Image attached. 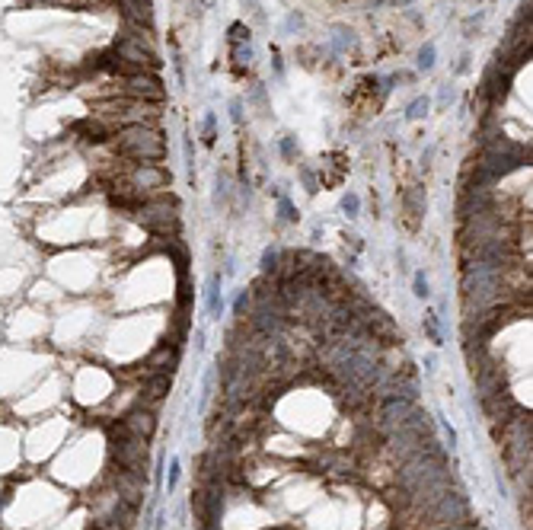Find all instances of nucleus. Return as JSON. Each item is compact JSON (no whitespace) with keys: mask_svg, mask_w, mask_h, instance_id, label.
Listing matches in <instances>:
<instances>
[{"mask_svg":"<svg viewBox=\"0 0 533 530\" xmlns=\"http://www.w3.org/2000/svg\"><path fill=\"white\" fill-rule=\"evenodd\" d=\"M109 141L115 144V150L128 160H138V163H157V160L167 157V141H163V131L157 125H125L118 128Z\"/></svg>","mask_w":533,"mask_h":530,"instance_id":"nucleus-1","label":"nucleus"},{"mask_svg":"<svg viewBox=\"0 0 533 530\" xmlns=\"http://www.w3.org/2000/svg\"><path fill=\"white\" fill-rule=\"evenodd\" d=\"M128 217L134 224H141L147 233H153V237H179V230H183L179 201L173 195H167V192H160L153 199L141 201L138 208H131Z\"/></svg>","mask_w":533,"mask_h":530,"instance_id":"nucleus-2","label":"nucleus"},{"mask_svg":"<svg viewBox=\"0 0 533 530\" xmlns=\"http://www.w3.org/2000/svg\"><path fill=\"white\" fill-rule=\"evenodd\" d=\"M109 460L122 473L147 476V441L128 435L122 422L109 425Z\"/></svg>","mask_w":533,"mask_h":530,"instance_id":"nucleus-3","label":"nucleus"},{"mask_svg":"<svg viewBox=\"0 0 533 530\" xmlns=\"http://www.w3.org/2000/svg\"><path fill=\"white\" fill-rule=\"evenodd\" d=\"M425 518H428V524H431V530L447 527V524H469V498L460 489H450Z\"/></svg>","mask_w":533,"mask_h":530,"instance_id":"nucleus-4","label":"nucleus"},{"mask_svg":"<svg viewBox=\"0 0 533 530\" xmlns=\"http://www.w3.org/2000/svg\"><path fill=\"white\" fill-rule=\"evenodd\" d=\"M122 179H125L128 185H134V189L147 192V195H160V192L173 183V173L163 170V166H157V163H134Z\"/></svg>","mask_w":533,"mask_h":530,"instance_id":"nucleus-5","label":"nucleus"},{"mask_svg":"<svg viewBox=\"0 0 533 530\" xmlns=\"http://www.w3.org/2000/svg\"><path fill=\"white\" fill-rule=\"evenodd\" d=\"M122 93L131 96V100H138V102H163L167 100V86H163V80H160L157 74H128Z\"/></svg>","mask_w":533,"mask_h":530,"instance_id":"nucleus-6","label":"nucleus"},{"mask_svg":"<svg viewBox=\"0 0 533 530\" xmlns=\"http://www.w3.org/2000/svg\"><path fill=\"white\" fill-rule=\"evenodd\" d=\"M122 425H125L128 435H134V438H141V441H150L157 435V412L147 406H138L122 419Z\"/></svg>","mask_w":533,"mask_h":530,"instance_id":"nucleus-7","label":"nucleus"},{"mask_svg":"<svg viewBox=\"0 0 533 530\" xmlns=\"http://www.w3.org/2000/svg\"><path fill=\"white\" fill-rule=\"evenodd\" d=\"M144 367L147 374H173L179 367V348L173 342H160L147 358H144Z\"/></svg>","mask_w":533,"mask_h":530,"instance_id":"nucleus-8","label":"nucleus"},{"mask_svg":"<svg viewBox=\"0 0 533 530\" xmlns=\"http://www.w3.org/2000/svg\"><path fill=\"white\" fill-rule=\"evenodd\" d=\"M144 482H147V476H138V473H115V492L122 502H128V505L141 508L144 502Z\"/></svg>","mask_w":533,"mask_h":530,"instance_id":"nucleus-9","label":"nucleus"},{"mask_svg":"<svg viewBox=\"0 0 533 530\" xmlns=\"http://www.w3.org/2000/svg\"><path fill=\"white\" fill-rule=\"evenodd\" d=\"M422 214H425V189L412 185V189L402 192V221H406L409 230H418Z\"/></svg>","mask_w":533,"mask_h":530,"instance_id":"nucleus-10","label":"nucleus"},{"mask_svg":"<svg viewBox=\"0 0 533 530\" xmlns=\"http://www.w3.org/2000/svg\"><path fill=\"white\" fill-rule=\"evenodd\" d=\"M173 374H147L144 377V399H141V406L147 403V409H153L157 412V403L163 396L169 393V387H173V381H169Z\"/></svg>","mask_w":533,"mask_h":530,"instance_id":"nucleus-11","label":"nucleus"},{"mask_svg":"<svg viewBox=\"0 0 533 530\" xmlns=\"http://www.w3.org/2000/svg\"><path fill=\"white\" fill-rule=\"evenodd\" d=\"M262 275H265V278H272V282H275L278 278V268H281V249H275V246H268L265 253H262ZM278 284V282H275Z\"/></svg>","mask_w":533,"mask_h":530,"instance_id":"nucleus-12","label":"nucleus"},{"mask_svg":"<svg viewBox=\"0 0 533 530\" xmlns=\"http://www.w3.org/2000/svg\"><path fill=\"white\" fill-rule=\"evenodd\" d=\"M208 313H211V320L221 316V275L217 272L208 278Z\"/></svg>","mask_w":533,"mask_h":530,"instance_id":"nucleus-13","label":"nucleus"},{"mask_svg":"<svg viewBox=\"0 0 533 530\" xmlns=\"http://www.w3.org/2000/svg\"><path fill=\"white\" fill-rule=\"evenodd\" d=\"M428 109H431V100H428V96H418V100H412V102H409L406 118H409V122H415V118L428 116Z\"/></svg>","mask_w":533,"mask_h":530,"instance_id":"nucleus-14","label":"nucleus"},{"mask_svg":"<svg viewBox=\"0 0 533 530\" xmlns=\"http://www.w3.org/2000/svg\"><path fill=\"white\" fill-rule=\"evenodd\" d=\"M250 307H252V294H250V291H240V294H236V300H234V316H236V320H243V316L250 313Z\"/></svg>","mask_w":533,"mask_h":530,"instance_id":"nucleus-15","label":"nucleus"},{"mask_svg":"<svg viewBox=\"0 0 533 530\" xmlns=\"http://www.w3.org/2000/svg\"><path fill=\"white\" fill-rule=\"evenodd\" d=\"M434 55H438V51H434V45L428 42L425 48L418 51V61H415V64H418V71H431V67H434Z\"/></svg>","mask_w":533,"mask_h":530,"instance_id":"nucleus-16","label":"nucleus"},{"mask_svg":"<svg viewBox=\"0 0 533 530\" xmlns=\"http://www.w3.org/2000/svg\"><path fill=\"white\" fill-rule=\"evenodd\" d=\"M358 208H361V201L355 192H345V195H342V211L348 217H358Z\"/></svg>","mask_w":533,"mask_h":530,"instance_id":"nucleus-17","label":"nucleus"},{"mask_svg":"<svg viewBox=\"0 0 533 530\" xmlns=\"http://www.w3.org/2000/svg\"><path fill=\"white\" fill-rule=\"evenodd\" d=\"M425 332L434 345H441V326H438V316L434 313H425Z\"/></svg>","mask_w":533,"mask_h":530,"instance_id":"nucleus-18","label":"nucleus"},{"mask_svg":"<svg viewBox=\"0 0 533 530\" xmlns=\"http://www.w3.org/2000/svg\"><path fill=\"white\" fill-rule=\"evenodd\" d=\"M333 42H335V48H351V45H355V33H351V29H345V26H339Z\"/></svg>","mask_w":533,"mask_h":530,"instance_id":"nucleus-19","label":"nucleus"},{"mask_svg":"<svg viewBox=\"0 0 533 530\" xmlns=\"http://www.w3.org/2000/svg\"><path fill=\"white\" fill-rule=\"evenodd\" d=\"M412 288H415V298H428V294H431V291H428L425 272H415V278H412Z\"/></svg>","mask_w":533,"mask_h":530,"instance_id":"nucleus-20","label":"nucleus"},{"mask_svg":"<svg viewBox=\"0 0 533 530\" xmlns=\"http://www.w3.org/2000/svg\"><path fill=\"white\" fill-rule=\"evenodd\" d=\"M300 176H303V183H307V192H310V195H317L319 185H317V179H313V173H310L307 166H300Z\"/></svg>","mask_w":533,"mask_h":530,"instance_id":"nucleus-21","label":"nucleus"},{"mask_svg":"<svg viewBox=\"0 0 533 530\" xmlns=\"http://www.w3.org/2000/svg\"><path fill=\"white\" fill-rule=\"evenodd\" d=\"M243 7H250V17L256 19V23H265V13L259 10V3H256V0H243Z\"/></svg>","mask_w":533,"mask_h":530,"instance_id":"nucleus-22","label":"nucleus"},{"mask_svg":"<svg viewBox=\"0 0 533 530\" xmlns=\"http://www.w3.org/2000/svg\"><path fill=\"white\" fill-rule=\"evenodd\" d=\"M205 144H208V147L214 144V116L205 118Z\"/></svg>","mask_w":533,"mask_h":530,"instance_id":"nucleus-23","label":"nucleus"},{"mask_svg":"<svg viewBox=\"0 0 533 530\" xmlns=\"http://www.w3.org/2000/svg\"><path fill=\"white\" fill-rule=\"evenodd\" d=\"M176 482H179V464L173 460V464H169V479H167V489H169V492L176 489Z\"/></svg>","mask_w":533,"mask_h":530,"instance_id":"nucleus-24","label":"nucleus"},{"mask_svg":"<svg viewBox=\"0 0 533 530\" xmlns=\"http://www.w3.org/2000/svg\"><path fill=\"white\" fill-rule=\"evenodd\" d=\"M240 109H243V102H240V100H234V102H230V116H234V122H236V125H240V118H243V112H240Z\"/></svg>","mask_w":533,"mask_h":530,"instance_id":"nucleus-25","label":"nucleus"},{"mask_svg":"<svg viewBox=\"0 0 533 530\" xmlns=\"http://www.w3.org/2000/svg\"><path fill=\"white\" fill-rule=\"evenodd\" d=\"M281 211H284V217H288V221H297V214H294V208H291V201H288V199H281Z\"/></svg>","mask_w":533,"mask_h":530,"instance_id":"nucleus-26","label":"nucleus"},{"mask_svg":"<svg viewBox=\"0 0 533 530\" xmlns=\"http://www.w3.org/2000/svg\"><path fill=\"white\" fill-rule=\"evenodd\" d=\"M450 100H453V86H444V90H441V96H438V102H441V106H447Z\"/></svg>","mask_w":533,"mask_h":530,"instance_id":"nucleus-27","label":"nucleus"},{"mask_svg":"<svg viewBox=\"0 0 533 530\" xmlns=\"http://www.w3.org/2000/svg\"><path fill=\"white\" fill-rule=\"evenodd\" d=\"M479 23H483L479 17H469L467 19V39H473V29H479Z\"/></svg>","mask_w":533,"mask_h":530,"instance_id":"nucleus-28","label":"nucleus"},{"mask_svg":"<svg viewBox=\"0 0 533 530\" xmlns=\"http://www.w3.org/2000/svg\"><path fill=\"white\" fill-rule=\"evenodd\" d=\"M300 26H303L300 13H291V17H288V29H300Z\"/></svg>","mask_w":533,"mask_h":530,"instance_id":"nucleus-29","label":"nucleus"},{"mask_svg":"<svg viewBox=\"0 0 533 530\" xmlns=\"http://www.w3.org/2000/svg\"><path fill=\"white\" fill-rule=\"evenodd\" d=\"M434 530H473L469 524H447V527H434Z\"/></svg>","mask_w":533,"mask_h":530,"instance_id":"nucleus-30","label":"nucleus"},{"mask_svg":"<svg viewBox=\"0 0 533 530\" xmlns=\"http://www.w3.org/2000/svg\"><path fill=\"white\" fill-rule=\"evenodd\" d=\"M467 71H469V58L463 55V58H460V64H457V74H467Z\"/></svg>","mask_w":533,"mask_h":530,"instance_id":"nucleus-31","label":"nucleus"},{"mask_svg":"<svg viewBox=\"0 0 533 530\" xmlns=\"http://www.w3.org/2000/svg\"><path fill=\"white\" fill-rule=\"evenodd\" d=\"M400 3H409V0H400Z\"/></svg>","mask_w":533,"mask_h":530,"instance_id":"nucleus-32","label":"nucleus"}]
</instances>
